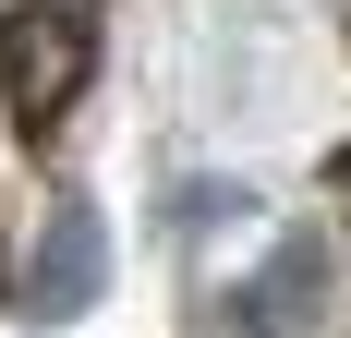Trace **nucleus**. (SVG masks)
<instances>
[{"mask_svg": "<svg viewBox=\"0 0 351 338\" xmlns=\"http://www.w3.org/2000/svg\"><path fill=\"white\" fill-rule=\"evenodd\" d=\"M85 73H97V12L85 0H25L0 25V121L25 145H49L85 97Z\"/></svg>", "mask_w": 351, "mask_h": 338, "instance_id": "f257e3e1", "label": "nucleus"}, {"mask_svg": "<svg viewBox=\"0 0 351 338\" xmlns=\"http://www.w3.org/2000/svg\"><path fill=\"white\" fill-rule=\"evenodd\" d=\"M97 290H109V218H97V205H49V230H36L25 278H12V302L61 326V314H85Z\"/></svg>", "mask_w": 351, "mask_h": 338, "instance_id": "f03ea898", "label": "nucleus"}, {"mask_svg": "<svg viewBox=\"0 0 351 338\" xmlns=\"http://www.w3.org/2000/svg\"><path fill=\"white\" fill-rule=\"evenodd\" d=\"M291 314H315V242H291L267 266V290H254V326H291Z\"/></svg>", "mask_w": 351, "mask_h": 338, "instance_id": "7ed1b4c3", "label": "nucleus"}, {"mask_svg": "<svg viewBox=\"0 0 351 338\" xmlns=\"http://www.w3.org/2000/svg\"><path fill=\"white\" fill-rule=\"evenodd\" d=\"M339 194H351V157H339Z\"/></svg>", "mask_w": 351, "mask_h": 338, "instance_id": "20e7f679", "label": "nucleus"}]
</instances>
